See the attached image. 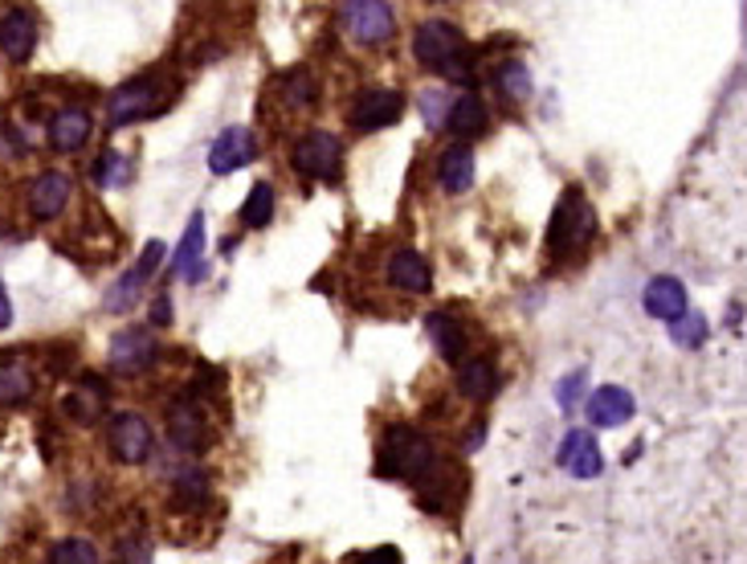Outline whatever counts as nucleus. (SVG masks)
Wrapping results in <instances>:
<instances>
[{
    "label": "nucleus",
    "instance_id": "obj_1",
    "mask_svg": "<svg viewBox=\"0 0 747 564\" xmlns=\"http://www.w3.org/2000/svg\"><path fill=\"white\" fill-rule=\"evenodd\" d=\"M176 91H180V86H176L168 74H160V70L123 82L119 91L111 94L107 123L111 127H127V123H139V119H156V115H164V111L176 103Z\"/></svg>",
    "mask_w": 747,
    "mask_h": 564
},
{
    "label": "nucleus",
    "instance_id": "obj_2",
    "mask_svg": "<svg viewBox=\"0 0 747 564\" xmlns=\"http://www.w3.org/2000/svg\"><path fill=\"white\" fill-rule=\"evenodd\" d=\"M413 54L421 66L441 74V79H454V82L470 79V41L466 33L457 25H450V21H425V25L417 29Z\"/></svg>",
    "mask_w": 747,
    "mask_h": 564
},
{
    "label": "nucleus",
    "instance_id": "obj_3",
    "mask_svg": "<svg viewBox=\"0 0 747 564\" xmlns=\"http://www.w3.org/2000/svg\"><path fill=\"white\" fill-rule=\"evenodd\" d=\"M433 462H438L433 446H429V438H421L413 426H388L385 438H380L376 470H380L385 479H404V483L413 479L417 483Z\"/></svg>",
    "mask_w": 747,
    "mask_h": 564
},
{
    "label": "nucleus",
    "instance_id": "obj_4",
    "mask_svg": "<svg viewBox=\"0 0 747 564\" xmlns=\"http://www.w3.org/2000/svg\"><path fill=\"white\" fill-rule=\"evenodd\" d=\"M597 233V209L588 205L585 192H564L556 213H551V226H547V250L551 254H568V250H580L585 242H592Z\"/></svg>",
    "mask_w": 747,
    "mask_h": 564
},
{
    "label": "nucleus",
    "instance_id": "obj_5",
    "mask_svg": "<svg viewBox=\"0 0 747 564\" xmlns=\"http://www.w3.org/2000/svg\"><path fill=\"white\" fill-rule=\"evenodd\" d=\"M294 168L311 180H327L335 185L339 173H344V148H339V139L332 132H307L291 152Z\"/></svg>",
    "mask_w": 747,
    "mask_h": 564
},
{
    "label": "nucleus",
    "instance_id": "obj_6",
    "mask_svg": "<svg viewBox=\"0 0 747 564\" xmlns=\"http://www.w3.org/2000/svg\"><path fill=\"white\" fill-rule=\"evenodd\" d=\"M344 29L360 45H385L397 33V17L388 0H344Z\"/></svg>",
    "mask_w": 747,
    "mask_h": 564
},
{
    "label": "nucleus",
    "instance_id": "obj_7",
    "mask_svg": "<svg viewBox=\"0 0 747 564\" xmlns=\"http://www.w3.org/2000/svg\"><path fill=\"white\" fill-rule=\"evenodd\" d=\"M404 115V94L392 86H368L351 103V127L356 132H385Z\"/></svg>",
    "mask_w": 747,
    "mask_h": 564
},
{
    "label": "nucleus",
    "instance_id": "obj_8",
    "mask_svg": "<svg viewBox=\"0 0 747 564\" xmlns=\"http://www.w3.org/2000/svg\"><path fill=\"white\" fill-rule=\"evenodd\" d=\"M107 446H111V455L119 458L123 467H139V462H147V458H151L156 434H151V426H147V417L119 414L115 421H111Z\"/></svg>",
    "mask_w": 747,
    "mask_h": 564
},
{
    "label": "nucleus",
    "instance_id": "obj_9",
    "mask_svg": "<svg viewBox=\"0 0 747 564\" xmlns=\"http://www.w3.org/2000/svg\"><path fill=\"white\" fill-rule=\"evenodd\" d=\"M254 132L250 127H225V132L213 139V148H209V173L213 176H229L245 168V164L254 160Z\"/></svg>",
    "mask_w": 747,
    "mask_h": 564
},
{
    "label": "nucleus",
    "instance_id": "obj_10",
    "mask_svg": "<svg viewBox=\"0 0 747 564\" xmlns=\"http://www.w3.org/2000/svg\"><path fill=\"white\" fill-rule=\"evenodd\" d=\"M560 467L572 474V479H597L604 467V458H601V446H597V438L588 430H568L564 434V442H560Z\"/></svg>",
    "mask_w": 747,
    "mask_h": 564
},
{
    "label": "nucleus",
    "instance_id": "obj_11",
    "mask_svg": "<svg viewBox=\"0 0 747 564\" xmlns=\"http://www.w3.org/2000/svg\"><path fill=\"white\" fill-rule=\"evenodd\" d=\"M151 361H156V340L147 336L144 327H123L119 336L111 340V368L115 373H144Z\"/></svg>",
    "mask_w": 747,
    "mask_h": 564
},
{
    "label": "nucleus",
    "instance_id": "obj_12",
    "mask_svg": "<svg viewBox=\"0 0 747 564\" xmlns=\"http://www.w3.org/2000/svg\"><path fill=\"white\" fill-rule=\"evenodd\" d=\"M70 188H74V185H70L66 173L33 176V185H29V213L38 217V221H50V217H57L70 205Z\"/></svg>",
    "mask_w": 747,
    "mask_h": 564
},
{
    "label": "nucleus",
    "instance_id": "obj_13",
    "mask_svg": "<svg viewBox=\"0 0 747 564\" xmlns=\"http://www.w3.org/2000/svg\"><path fill=\"white\" fill-rule=\"evenodd\" d=\"M629 417H633V393L621 389V385H604L588 397V421L601 426V430H617Z\"/></svg>",
    "mask_w": 747,
    "mask_h": 564
},
{
    "label": "nucleus",
    "instance_id": "obj_14",
    "mask_svg": "<svg viewBox=\"0 0 747 564\" xmlns=\"http://www.w3.org/2000/svg\"><path fill=\"white\" fill-rule=\"evenodd\" d=\"M641 307H645V315H654L662 323L678 320L682 311H686V286L678 279H670V274H657V279L645 282Z\"/></svg>",
    "mask_w": 747,
    "mask_h": 564
},
{
    "label": "nucleus",
    "instance_id": "obj_15",
    "mask_svg": "<svg viewBox=\"0 0 747 564\" xmlns=\"http://www.w3.org/2000/svg\"><path fill=\"white\" fill-rule=\"evenodd\" d=\"M168 438H172L176 450H188V455L204 450V442H209V426H204L201 409L192 401L172 405V414H168Z\"/></svg>",
    "mask_w": 747,
    "mask_h": 564
},
{
    "label": "nucleus",
    "instance_id": "obj_16",
    "mask_svg": "<svg viewBox=\"0 0 747 564\" xmlns=\"http://www.w3.org/2000/svg\"><path fill=\"white\" fill-rule=\"evenodd\" d=\"M33 50H38V21L25 9H13V13L0 17V54L13 58V62H25Z\"/></svg>",
    "mask_w": 747,
    "mask_h": 564
},
{
    "label": "nucleus",
    "instance_id": "obj_17",
    "mask_svg": "<svg viewBox=\"0 0 747 564\" xmlns=\"http://www.w3.org/2000/svg\"><path fill=\"white\" fill-rule=\"evenodd\" d=\"M388 282L409 291V295H425L429 286H433V270H429V262L417 250H397L392 262H388Z\"/></svg>",
    "mask_w": 747,
    "mask_h": 564
},
{
    "label": "nucleus",
    "instance_id": "obj_18",
    "mask_svg": "<svg viewBox=\"0 0 747 564\" xmlns=\"http://www.w3.org/2000/svg\"><path fill=\"white\" fill-rule=\"evenodd\" d=\"M445 127H450V135H457V139H474V135H482L491 127V111H486V103H482L478 94H462L454 107L445 111Z\"/></svg>",
    "mask_w": 747,
    "mask_h": 564
},
{
    "label": "nucleus",
    "instance_id": "obj_19",
    "mask_svg": "<svg viewBox=\"0 0 747 564\" xmlns=\"http://www.w3.org/2000/svg\"><path fill=\"white\" fill-rule=\"evenodd\" d=\"M429 336H433V344H438L441 361H450V364L462 361L466 348H470L466 327H462L457 315H450V311H433V315H429Z\"/></svg>",
    "mask_w": 747,
    "mask_h": 564
},
{
    "label": "nucleus",
    "instance_id": "obj_20",
    "mask_svg": "<svg viewBox=\"0 0 747 564\" xmlns=\"http://www.w3.org/2000/svg\"><path fill=\"white\" fill-rule=\"evenodd\" d=\"M91 139V115L82 107H62L50 119V144L57 152H78Z\"/></svg>",
    "mask_w": 747,
    "mask_h": 564
},
{
    "label": "nucleus",
    "instance_id": "obj_21",
    "mask_svg": "<svg viewBox=\"0 0 747 564\" xmlns=\"http://www.w3.org/2000/svg\"><path fill=\"white\" fill-rule=\"evenodd\" d=\"M457 389L466 393L470 401H491L494 393H498V368L486 356L457 361Z\"/></svg>",
    "mask_w": 747,
    "mask_h": 564
},
{
    "label": "nucleus",
    "instance_id": "obj_22",
    "mask_svg": "<svg viewBox=\"0 0 747 564\" xmlns=\"http://www.w3.org/2000/svg\"><path fill=\"white\" fill-rule=\"evenodd\" d=\"M201 258H204V213H192L185 238H180V250H176V274L188 282H201L204 279Z\"/></svg>",
    "mask_w": 747,
    "mask_h": 564
},
{
    "label": "nucleus",
    "instance_id": "obj_23",
    "mask_svg": "<svg viewBox=\"0 0 747 564\" xmlns=\"http://www.w3.org/2000/svg\"><path fill=\"white\" fill-rule=\"evenodd\" d=\"M438 176H441V185H445V192H466V188H474V176H478L474 152H470L466 144H454V148H445Z\"/></svg>",
    "mask_w": 747,
    "mask_h": 564
},
{
    "label": "nucleus",
    "instance_id": "obj_24",
    "mask_svg": "<svg viewBox=\"0 0 747 564\" xmlns=\"http://www.w3.org/2000/svg\"><path fill=\"white\" fill-rule=\"evenodd\" d=\"M103 409H107V389H103V380H98V376H82L78 389L66 397V414L74 417V421H82V426H91V421H98Z\"/></svg>",
    "mask_w": 747,
    "mask_h": 564
},
{
    "label": "nucleus",
    "instance_id": "obj_25",
    "mask_svg": "<svg viewBox=\"0 0 747 564\" xmlns=\"http://www.w3.org/2000/svg\"><path fill=\"white\" fill-rule=\"evenodd\" d=\"M38 380H33V368L17 356H4L0 361V405H21L33 397Z\"/></svg>",
    "mask_w": 747,
    "mask_h": 564
},
{
    "label": "nucleus",
    "instance_id": "obj_26",
    "mask_svg": "<svg viewBox=\"0 0 747 564\" xmlns=\"http://www.w3.org/2000/svg\"><path fill=\"white\" fill-rule=\"evenodd\" d=\"M278 94L286 107H311L319 98V82H315V74L307 66H294L278 79Z\"/></svg>",
    "mask_w": 747,
    "mask_h": 564
},
{
    "label": "nucleus",
    "instance_id": "obj_27",
    "mask_svg": "<svg viewBox=\"0 0 747 564\" xmlns=\"http://www.w3.org/2000/svg\"><path fill=\"white\" fill-rule=\"evenodd\" d=\"M270 217H274V185H270V180H257L254 192L241 205V221H245V229H266Z\"/></svg>",
    "mask_w": 747,
    "mask_h": 564
},
{
    "label": "nucleus",
    "instance_id": "obj_28",
    "mask_svg": "<svg viewBox=\"0 0 747 564\" xmlns=\"http://www.w3.org/2000/svg\"><path fill=\"white\" fill-rule=\"evenodd\" d=\"M670 340H674L678 348H703V340H707V320H703L698 311H682L678 320H670Z\"/></svg>",
    "mask_w": 747,
    "mask_h": 564
},
{
    "label": "nucleus",
    "instance_id": "obj_29",
    "mask_svg": "<svg viewBox=\"0 0 747 564\" xmlns=\"http://www.w3.org/2000/svg\"><path fill=\"white\" fill-rule=\"evenodd\" d=\"M94 180H98L103 188L127 185V180H131V160H127L123 152H115V148L103 152V156H98V164H94Z\"/></svg>",
    "mask_w": 747,
    "mask_h": 564
},
{
    "label": "nucleus",
    "instance_id": "obj_30",
    "mask_svg": "<svg viewBox=\"0 0 747 564\" xmlns=\"http://www.w3.org/2000/svg\"><path fill=\"white\" fill-rule=\"evenodd\" d=\"M498 94L507 98V103H523L527 94H532V74H527V66H519V62H507V66H498Z\"/></svg>",
    "mask_w": 747,
    "mask_h": 564
},
{
    "label": "nucleus",
    "instance_id": "obj_31",
    "mask_svg": "<svg viewBox=\"0 0 747 564\" xmlns=\"http://www.w3.org/2000/svg\"><path fill=\"white\" fill-rule=\"evenodd\" d=\"M144 270L135 267V270H127L115 286L107 291V311H131L135 307V299H139V291H144Z\"/></svg>",
    "mask_w": 747,
    "mask_h": 564
},
{
    "label": "nucleus",
    "instance_id": "obj_32",
    "mask_svg": "<svg viewBox=\"0 0 747 564\" xmlns=\"http://www.w3.org/2000/svg\"><path fill=\"white\" fill-rule=\"evenodd\" d=\"M50 564H98V552H94L91 540H57L54 552H50Z\"/></svg>",
    "mask_w": 747,
    "mask_h": 564
},
{
    "label": "nucleus",
    "instance_id": "obj_33",
    "mask_svg": "<svg viewBox=\"0 0 747 564\" xmlns=\"http://www.w3.org/2000/svg\"><path fill=\"white\" fill-rule=\"evenodd\" d=\"M119 564H151V540L127 536L119 544Z\"/></svg>",
    "mask_w": 747,
    "mask_h": 564
},
{
    "label": "nucleus",
    "instance_id": "obj_34",
    "mask_svg": "<svg viewBox=\"0 0 747 564\" xmlns=\"http://www.w3.org/2000/svg\"><path fill=\"white\" fill-rule=\"evenodd\" d=\"M344 564H401V552L392 549V544H376L368 552H351Z\"/></svg>",
    "mask_w": 747,
    "mask_h": 564
},
{
    "label": "nucleus",
    "instance_id": "obj_35",
    "mask_svg": "<svg viewBox=\"0 0 747 564\" xmlns=\"http://www.w3.org/2000/svg\"><path fill=\"white\" fill-rule=\"evenodd\" d=\"M585 397V373H572L560 380V389H556V401L564 405V409H572L576 401Z\"/></svg>",
    "mask_w": 747,
    "mask_h": 564
},
{
    "label": "nucleus",
    "instance_id": "obj_36",
    "mask_svg": "<svg viewBox=\"0 0 747 564\" xmlns=\"http://www.w3.org/2000/svg\"><path fill=\"white\" fill-rule=\"evenodd\" d=\"M164 250H168V246H164V242H147L144 258H139V270H144L147 279H151V274H156V270H160V262H164Z\"/></svg>",
    "mask_w": 747,
    "mask_h": 564
},
{
    "label": "nucleus",
    "instance_id": "obj_37",
    "mask_svg": "<svg viewBox=\"0 0 747 564\" xmlns=\"http://www.w3.org/2000/svg\"><path fill=\"white\" fill-rule=\"evenodd\" d=\"M168 320H172V303H168V295H160L156 299V307H151V323H160L164 327Z\"/></svg>",
    "mask_w": 747,
    "mask_h": 564
},
{
    "label": "nucleus",
    "instance_id": "obj_38",
    "mask_svg": "<svg viewBox=\"0 0 747 564\" xmlns=\"http://www.w3.org/2000/svg\"><path fill=\"white\" fill-rule=\"evenodd\" d=\"M13 323V303H9V291H4V282H0V332Z\"/></svg>",
    "mask_w": 747,
    "mask_h": 564
},
{
    "label": "nucleus",
    "instance_id": "obj_39",
    "mask_svg": "<svg viewBox=\"0 0 747 564\" xmlns=\"http://www.w3.org/2000/svg\"><path fill=\"white\" fill-rule=\"evenodd\" d=\"M466 564H474V561H466Z\"/></svg>",
    "mask_w": 747,
    "mask_h": 564
}]
</instances>
